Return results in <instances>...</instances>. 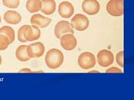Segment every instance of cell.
I'll use <instances>...</instances> for the list:
<instances>
[{
	"mask_svg": "<svg viewBox=\"0 0 134 100\" xmlns=\"http://www.w3.org/2000/svg\"><path fill=\"white\" fill-rule=\"evenodd\" d=\"M45 64L50 69H55L63 64L64 55L63 53L57 48L49 50L45 55Z\"/></svg>",
	"mask_w": 134,
	"mask_h": 100,
	"instance_id": "obj_1",
	"label": "cell"
},
{
	"mask_svg": "<svg viewBox=\"0 0 134 100\" xmlns=\"http://www.w3.org/2000/svg\"><path fill=\"white\" fill-rule=\"evenodd\" d=\"M107 12L113 17L122 16L124 14V0H110L107 4Z\"/></svg>",
	"mask_w": 134,
	"mask_h": 100,
	"instance_id": "obj_2",
	"label": "cell"
},
{
	"mask_svg": "<svg viewBox=\"0 0 134 100\" xmlns=\"http://www.w3.org/2000/svg\"><path fill=\"white\" fill-rule=\"evenodd\" d=\"M96 58L93 53L90 52H84L78 57V64L82 69H90L96 65Z\"/></svg>",
	"mask_w": 134,
	"mask_h": 100,
	"instance_id": "obj_3",
	"label": "cell"
},
{
	"mask_svg": "<svg viewBox=\"0 0 134 100\" xmlns=\"http://www.w3.org/2000/svg\"><path fill=\"white\" fill-rule=\"evenodd\" d=\"M70 25L72 28L77 31H84L89 27V19L84 14H75L71 19Z\"/></svg>",
	"mask_w": 134,
	"mask_h": 100,
	"instance_id": "obj_4",
	"label": "cell"
},
{
	"mask_svg": "<svg viewBox=\"0 0 134 100\" xmlns=\"http://www.w3.org/2000/svg\"><path fill=\"white\" fill-rule=\"evenodd\" d=\"M97 62L100 66L109 67L114 62V55L107 49H102L97 53Z\"/></svg>",
	"mask_w": 134,
	"mask_h": 100,
	"instance_id": "obj_5",
	"label": "cell"
},
{
	"mask_svg": "<svg viewBox=\"0 0 134 100\" xmlns=\"http://www.w3.org/2000/svg\"><path fill=\"white\" fill-rule=\"evenodd\" d=\"M41 36V32L40 28L35 25H24V37L26 41L38 40Z\"/></svg>",
	"mask_w": 134,
	"mask_h": 100,
	"instance_id": "obj_6",
	"label": "cell"
},
{
	"mask_svg": "<svg viewBox=\"0 0 134 100\" xmlns=\"http://www.w3.org/2000/svg\"><path fill=\"white\" fill-rule=\"evenodd\" d=\"M60 39L61 47L66 51H71L75 49L77 45L76 38L72 33H65L60 38Z\"/></svg>",
	"mask_w": 134,
	"mask_h": 100,
	"instance_id": "obj_7",
	"label": "cell"
},
{
	"mask_svg": "<svg viewBox=\"0 0 134 100\" xmlns=\"http://www.w3.org/2000/svg\"><path fill=\"white\" fill-rule=\"evenodd\" d=\"M65 33H74V30L72 27H71L70 23L66 20L60 21L59 23H56L55 28H54V35L57 39L65 34Z\"/></svg>",
	"mask_w": 134,
	"mask_h": 100,
	"instance_id": "obj_8",
	"label": "cell"
},
{
	"mask_svg": "<svg viewBox=\"0 0 134 100\" xmlns=\"http://www.w3.org/2000/svg\"><path fill=\"white\" fill-rule=\"evenodd\" d=\"M82 10L88 15H95L100 10V3L97 0H84Z\"/></svg>",
	"mask_w": 134,
	"mask_h": 100,
	"instance_id": "obj_9",
	"label": "cell"
},
{
	"mask_svg": "<svg viewBox=\"0 0 134 100\" xmlns=\"http://www.w3.org/2000/svg\"><path fill=\"white\" fill-rule=\"evenodd\" d=\"M27 52L30 58H40L44 53V46L40 42H36L27 46Z\"/></svg>",
	"mask_w": 134,
	"mask_h": 100,
	"instance_id": "obj_10",
	"label": "cell"
},
{
	"mask_svg": "<svg viewBox=\"0 0 134 100\" xmlns=\"http://www.w3.org/2000/svg\"><path fill=\"white\" fill-rule=\"evenodd\" d=\"M58 12L60 17L64 18H69L74 14L75 8L72 3L67 1H64L60 3L58 8Z\"/></svg>",
	"mask_w": 134,
	"mask_h": 100,
	"instance_id": "obj_11",
	"label": "cell"
},
{
	"mask_svg": "<svg viewBox=\"0 0 134 100\" xmlns=\"http://www.w3.org/2000/svg\"><path fill=\"white\" fill-rule=\"evenodd\" d=\"M30 23L33 25H35L38 28H46L51 23V19L44 17L41 14H34L30 18Z\"/></svg>",
	"mask_w": 134,
	"mask_h": 100,
	"instance_id": "obj_12",
	"label": "cell"
},
{
	"mask_svg": "<svg viewBox=\"0 0 134 100\" xmlns=\"http://www.w3.org/2000/svg\"><path fill=\"white\" fill-rule=\"evenodd\" d=\"M4 20L5 22L10 24H18L22 21V17L18 12L14 10H8L4 14Z\"/></svg>",
	"mask_w": 134,
	"mask_h": 100,
	"instance_id": "obj_13",
	"label": "cell"
},
{
	"mask_svg": "<svg viewBox=\"0 0 134 100\" xmlns=\"http://www.w3.org/2000/svg\"><path fill=\"white\" fill-rule=\"evenodd\" d=\"M42 8L41 12L46 15H50L56 9V3L54 0H41Z\"/></svg>",
	"mask_w": 134,
	"mask_h": 100,
	"instance_id": "obj_14",
	"label": "cell"
},
{
	"mask_svg": "<svg viewBox=\"0 0 134 100\" xmlns=\"http://www.w3.org/2000/svg\"><path fill=\"white\" fill-rule=\"evenodd\" d=\"M15 56L17 59L21 62H26L31 58L28 54L26 45H21L19 47H18L15 52Z\"/></svg>",
	"mask_w": 134,
	"mask_h": 100,
	"instance_id": "obj_15",
	"label": "cell"
},
{
	"mask_svg": "<svg viewBox=\"0 0 134 100\" xmlns=\"http://www.w3.org/2000/svg\"><path fill=\"white\" fill-rule=\"evenodd\" d=\"M42 8V2L40 0H28L26 3V8L27 10L31 12V14H35V12H39L41 10Z\"/></svg>",
	"mask_w": 134,
	"mask_h": 100,
	"instance_id": "obj_16",
	"label": "cell"
},
{
	"mask_svg": "<svg viewBox=\"0 0 134 100\" xmlns=\"http://www.w3.org/2000/svg\"><path fill=\"white\" fill-rule=\"evenodd\" d=\"M0 33L4 34L5 36L8 37V39H9L10 44L14 42V40H15V33H14V30L11 27L3 26L2 28H0Z\"/></svg>",
	"mask_w": 134,
	"mask_h": 100,
	"instance_id": "obj_17",
	"label": "cell"
},
{
	"mask_svg": "<svg viewBox=\"0 0 134 100\" xmlns=\"http://www.w3.org/2000/svg\"><path fill=\"white\" fill-rule=\"evenodd\" d=\"M9 44L10 42L9 39H8V37L0 33V50H5L6 48H8Z\"/></svg>",
	"mask_w": 134,
	"mask_h": 100,
	"instance_id": "obj_18",
	"label": "cell"
},
{
	"mask_svg": "<svg viewBox=\"0 0 134 100\" xmlns=\"http://www.w3.org/2000/svg\"><path fill=\"white\" fill-rule=\"evenodd\" d=\"M3 4L9 8H17L19 6L20 0H2Z\"/></svg>",
	"mask_w": 134,
	"mask_h": 100,
	"instance_id": "obj_19",
	"label": "cell"
},
{
	"mask_svg": "<svg viewBox=\"0 0 134 100\" xmlns=\"http://www.w3.org/2000/svg\"><path fill=\"white\" fill-rule=\"evenodd\" d=\"M116 60L117 64H118L121 68H123L124 67V52L123 51H120L116 54Z\"/></svg>",
	"mask_w": 134,
	"mask_h": 100,
	"instance_id": "obj_20",
	"label": "cell"
},
{
	"mask_svg": "<svg viewBox=\"0 0 134 100\" xmlns=\"http://www.w3.org/2000/svg\"><path fill=\"white\" fill-rule=\"evenodd\" d=\"M24 25H23L18 31V39L19 42H21V43H25V42H27L24 37Z\"/></svg>",
	"mask_w": 134,
	"mask_h": 100,
	"instance_id": "obj_21",
	"label": "cell"
},
{
	"mask_svg": "<svg viewBox=\"0 0 134 100\" xmlns=\"http://www.w3.org/2000/svg\"><path fill=\"white\" fill-rule=\"evenodd\" d=\"M106 72L107 73H122V71L118 68H116V67H111V68L107 69Z\"/></svg>",
	"mask_w": 134,
	"mask_h": 100,
	"instance_id": "obj_22",
	"label": "cell"
},
{
	"mask_svg": "<svg viewBox=\"0 0 134 100\" xmlns=\"http://www.w3.org/2000/svg\"><path fill=\"white\" fill-rule=\"evenodd\" d=\"M23 72H28V73H31L32 71L30 69H29V68H24V69H21L19 70V73H23Z\"/></svg>",
	"mask_w": 134,
	"mask_h": 100,
	"instance_id": "obj_23",
	"label": "cell"
},
{
	"mask_svg": "<svg viewBox=\"0 0 134 100\" xmlns=\"http://www.w3.org/2000/svg\"><path fill=\"white\" fill-rule=\"evenodd\" d=\"M98 73V71H96V70H92V71H91V72L90 73Z\"/></svg>",
	"mask_w": 134,
	"mask_h": 100,
	"instance_id": "obj_24",
	"label": "cell"
},
{
	"mask_svg": "<svg viewBox=\"0 0 134 100\" xmlns=\"http://www.w3.org/2000/svg\"><path fill=\"white\" fill-rule=\"evenodd\" d=\"M1 64H2V57L0 55V65H1Z\"/></svg>",
	"mask_w": 134,
	"mask_h": 100,
	"instance_id": "obj_25",
	"label": "cell"
},
{
	"mask_svg": "<svg viewBox=\"0 0 134 100\" xmlns=\"http://www.w3.org/2000/svg\"><path fill=\"white\" fill-rule=\"evenodd\" d=\"M0 23H1V17H0Z\"/></svg>",
	"mask_w": 134,
	"mask_h": 100,
	"instance_id": "obj_26",
	"label": "cell"
}]
</instances>
